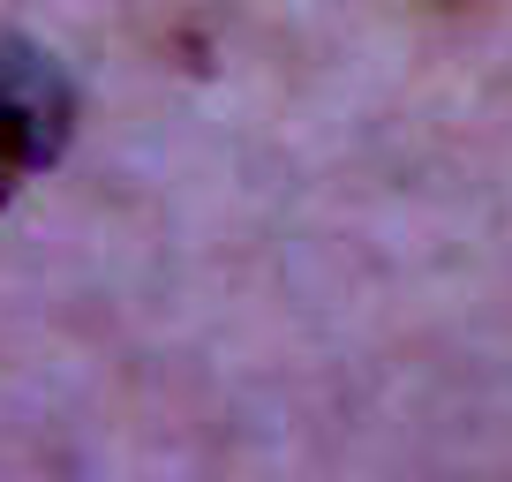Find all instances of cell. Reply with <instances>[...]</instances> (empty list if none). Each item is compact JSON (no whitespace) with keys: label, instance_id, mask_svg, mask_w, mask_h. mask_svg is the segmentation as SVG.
<instances>
[{"label":"cell","instance_id":"cell-1","mask_svg":"<svg viewBox=\"0 0 512 482\" xmlns=\"http://www.w3.org/2000/svg\"><path fill=\"white\" fill-rule=\"evenodd\" d=\"M68 83L53 76V61L38 53H0V204L38 174V166L61 159V136H68Z\"/></svg>","mask_w":512,"mask_h":482},{"label":"cell","instance_id":"cell-2","mask_svg":"<svg viewBox=\"0 0 512 482\" xmlns=\"http://www.w3.org/2000/svg\"><path fill=\"white\" fill-rule=\"evenodd\" d=\"M430 8H490V0H430Z\"/></svg>","mask_w":512,"mask_h":482}]
</instances>
